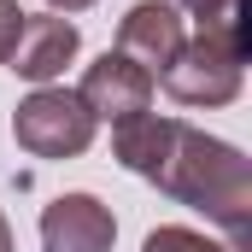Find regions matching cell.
<instances>
[{
	"label": "cell",
	"instance_id": "obj_10",
	"mask_svg": "<svg viewBox=\"0 0 252 252\" xmlns=\"http://www.w3.org/2000/svg\"><path fill=\"white\" fill-rule=\"evenodd\" d=\"M18 30H24V12H18V0H0V64L12 59V47H18Z\"/></svg>",
	"mask_w": 252,
	"mask_h": 252
},
{
	"label": "cell",
	"instance_id": "obj_5",
	"mask_svg": "<svg viewBox=\"0 0 252 252\" xmlns=\"http://www.w3.org/2000/svg\"><path fill=\"white\" fill-rule=\"evenodd\" d=\"M153 88H158V82H153L141 64H129L124 53H106V59L88 64L76 100L94 112V124H100V118H106V124H124V118H135V112H147Z\"/></svg>",
	"mask_w": 252,
	"mask_h": 252
},
{
	"label": "cell",
	"instance_id": "obj_11",
	"mask_svg": "<svg viewBox=\"0 0 252 252\" xmlns=\"http://www.w3.org/2000/svg\"><path fill=\"white\" fill-rule=\"evenodd\" d=\"M182 6H188V12L199 18V24H217V18H223V12H229L235 0H182Z\"/></svg>",
	"mask_w": 252,
	"mask_h": 252
},
{
	"label": "cell",
	"instance_id": "obj_6",
	"mask_svg": "<svg viewBox=\"0 0 252 252\" xmlns=\"http://www.w3.org/2000/svg\"><path fill=\"white\" fill-rule=\"evenodd\" d=\"M112 211L94 193H64L41 211V247L47 252H112Z\"/></svg>",
	"mask_w": 252,
	"mask_h": 252
},
{
	"label": "cell",
	"instance_id": "obj_4",
	"mask_svg": "<svg viewBox=\"0 0 252 252\" xmlns=\"http://www.w3.org/2000/svg\"><path fill=\"white\" fill-rule=\"evenodd\" d=\"M182 41H188V30H182V12L170 6V0H141V6H129L124 30H118V53L129 64H141L153 82H158V70L182 53Z\"/></svg>",
	"mask_w": 252,
	"mask_h": 252
},
{
	"label": "cell",
	"instance_id": "obj_12",
	"mask_svg": "<svg viewBox=\"0 0 252 252\" xmlns=\"http://www.w3.org/2000/svg\"><path fill=\"white\" fill-rule=\"evenodd\" d=\"M53 12H82V6H94V0H47Z\"/></svg>",
	"mask_w": 252,
	"mask_h": 252
},
{
	"label": "cell",
	"instance_id": "obj_13",
	"mask_svg": "<svg viewBox=\"0 0 252 252\" xmlns=\"http://www.w3.org/2000/svg\"><path fill=\"white\" fill-rule=\"evenodd\" d=\"M0 252H12V229H6V217H0Z\"/></svg>",
	"mask_w": 252,
	"mask_h": 252
},
{
	"label": "cell",
	"instance_id": "obj_9",
	"mask_svg": "<svg viewBox=\"0 0 252 252\" xmlns=\"http://www.w3.org/2000/svg\"><path fill=\"white\" fill-rule=\"evenodd\" d=\"M141 252H223V247H211V241L193 235V229H153Z\"/></svg>",
	"mask_w": 252,
	"mask_h": 252
},
{
	"label": "cell",
	"instance_id": "obj_8",
	"mask_svg": "<svg viewBox=\"0 0 252 252\" xmlns=\"http://www.w3.org/2000/svg\"><path fill=\"white\" fill-rule=\"evenodd\" d=\"M170 141H176V118H158V112H135L124 124H112V153H118V164L135 170V176H147V182L164 170Z\"/></svg>",
	"mask_w": 252,
	"mask_h": 252
},
{
	"label": "cell",
	"instance_id": "obj_1",
	"mask_svg": "<svg viewBox=\"0 0 252 252\" xmlns=\"http://www.w3.org/2000/svg\"><path fill=\"white\" fill-rule=\"evenodd\" d=\"M170 199H182L193 211H205L211 223H223V235L235 247H247V223H252V170L229 141H211L199 129L176 124L170 158L153 176Z\"/></svg>",
	"mask_w": 252,
	"mask_h": 252
},
{
	"label": "cell",
	"instance_id": "obj_7",
	"mask_svg": "<svg viewBox=\"0 0 252 252\" xmlns=\"http://www.w3.org/2000/svg\"><path fill=\"white\" fill-rule=\"evenodd\" d=\"M76 24L59 18V12H41V18H30L24 12V30H18V47H12V70L18 76H30V82H53L64 64L76 59Z\"/></svg>",
	"mask_w": 252,
	"mask_h": 252
},
{
	"label": "cell",
	"instance_id": "obj_3",
	"mask_svg": "<svg viewBox=\"0 0 252 252\" xmlns=\"http://www.w3.org/2000/svg\"><path fill=\"white\" fill-rule=\"evenodd\" d=\"M12 135H18V147L35 153V158H76V153L94 141V112H88L76 94H64V88H35V94L18 106Z\"/></svg>",
	"mask_w": 252,
	"mask_h": 252
},
{
	"label": "cell",
	"instance_id": "obj_2",
	"mask_svg": "<svg viewBox=\"0 0 252 252\" xmlns=\"http://www.w3.org/2000/svg\"><path fill=\"white\" fill-rule=\"evenodd\" d=\"M247 12L252 0H235L217 24H199V35L182 41V53L158 70V82L182 100V106H229L241 94V64H247Z\"/></svg>",
	"mask_w": 252,
	"mask_h": 252
}]
</instances>
